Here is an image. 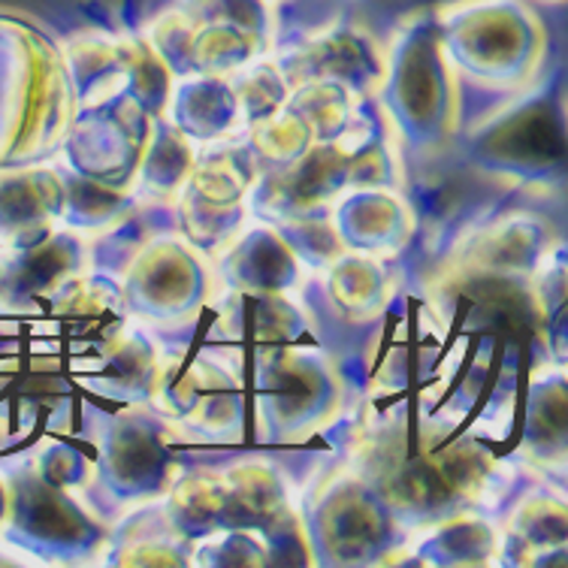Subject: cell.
<instances>
[{"label":"cell","mask_w":568,"mask_h":568,"mask_svg":"<svg viewBox=\"0 0 568 568\" xmlns=\"http://www.w3.org/2000/svg\"><path fill=\"white\" fill-rule=\"evenodd\" d=\"M557 3H559V0H557Z\"/></svg>","instance_id":"cell-1"}]
</instances>
